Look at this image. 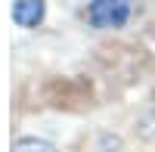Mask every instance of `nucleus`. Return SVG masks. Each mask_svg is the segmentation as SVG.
Returning a JSON list of instances; mask_svg holds the SVG:
<instances>
[{"mask_svg": "<svg viewBox=\"0 0 155 152\" xmlns=\"http://www.w3.org/2000/svg\"><path fill=\"white\" fill-rule=\"evenodd\" d=\"M134 12V0H90L87 25L90 28H121Z\"/></svg>", "mask_w": 155, "mask_h": 152, "instance_id": "obj_1", "label": "nucleus"}, {"mask_svg": "<svg viewBox=\"0 0 155 152\" xmlns=\"http://www.w3.org/2000/svg\"><path fill=\"white\" fill-rule=\"evenodd\" d=\"M44 12H47L44 0H16L12 3V22L19 28H37L44 22Z\"/></svg>", "mask_w": 155, "mask_h": 152, "instance_id": "obj_2", "label": "nucleus"}, {"mask_svg": "<svg viewBox=\"0 0 155 152\" xmlns=\"http://www.w3.org/2000/svg\"><path fill=\"white\" fill-rule=\"evenodd\" d=\"M12 152H56V146L41 140V137H22V140H16Z\"/></svg>", "mask_w": 155, "mask_h": 152, "instance_id": "obj_3", "label": "nucleus"}]
</instances>
